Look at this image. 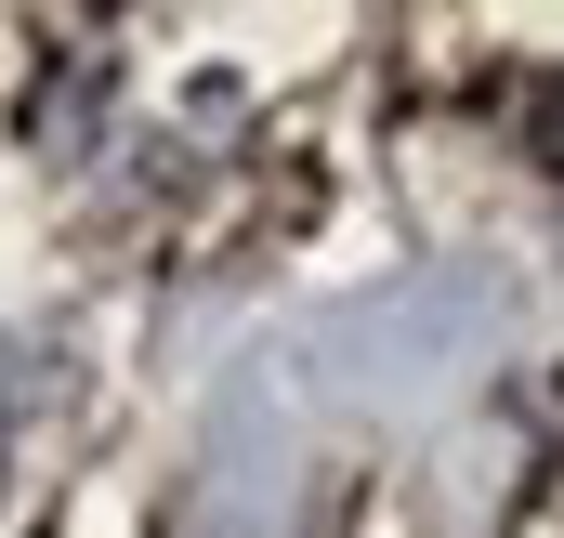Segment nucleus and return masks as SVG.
Returning a JSON list of instances; mask_svg holds the SVG:
<instances>
[{
    "instance_id": "1",
    "label": "nucleus",
    "mask_w": 564,
    "mask_h": 538,
    "mask_svg": "<svg viewBox=\"0 0 564 538\" xmlns=\"http://www.w3.org/2000/svg\"><path fill=\"white\" fill-rule=\"evenodd\" d=\"M539 158L564 171V93H539Z\"/></svg>"
}]
</instances>
